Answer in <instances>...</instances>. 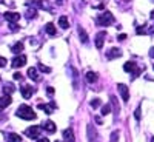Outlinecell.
Wrapping results in <instances>:
<instances>
[{"label":"cell","mask_w":154,"mask_h":142,"mask_svg":"<svg viewBox=\"0 0 154 142\" xmlns=\"http://www.w3.org/2000/svg\"><path fill=\"white\" fill-rule=\"evenodd\" d=\"M17 116H19V118H22V119H25V121H34V119L37 118L35 113H34V110H32L31 107H28V105H25V104L19 107Z\"/></svg>","instance_id":"6da1fadb"},{"label":"cell","mask_w":154,"mask_h":142,"mask_svg":"<svg viewBox=\"0 0 154 142\" xmlns=\"http://www.w3.org/2000/svg\"><path fill=\"white\" fill-rule=\"evenodd\" d=\"M96 22H97V25H100V27H108V25H111L114 22V17H112V14L109 11H103V12H100V14H97Z\"/></svg>","instance_id":"7a4b0ae2"},{"label":"cell","mask_w":154,"mask_h":142,"mask_svg":"<svg viewBox=\"0 0 154 142\" xmlns=\"http://www.w3.org/2000/svg\"><path fill=\"white\" fill-rule=\"evenodd\" d=\"M123 70H125L126 73H133V77L136 79V77H137V76H139L140 73H142V70H143V68L137 67L134 62H126L125 65H123Z\"/></svg>","instance_id":"3957f363"},{"label":"cell","mask_w":154,"mask_h":142,"mask_svg":"<svg viewBox=\"0 0 154 142\" xmlns=\"http://www.w3.org/2000/svg\"><path fill=\"white\" fill-rule=\"evenodd\" d=\"M40 131H42V127L34 125V127H29L28 130L25 131V134H26L28 137H31V139H37L38 136H40Z\"/></svg>","instance_id":"277c9868"},{"label":"cell","mask_w":154,"mask_h":142,"mask_svg":"<svg viewBox=\"0 0 154 142\" xmlns=\"http://www.w3.org/2000/svg\"><path fill=\"white\" fill-rule=\"evenodd\" d=\"M25 63H26V56L23 54H19L12 59V67L14 68H20V67H25Z\"/></svg>","instance_id":"5b68a950"},{"label":"cell","mask_w":154,"mask_h":142,"mask_svg":"<svg viewBox=\"0 0 154 142\" xmlns=\"http://www.w3.org/2000/svg\"><path fill=\"white\" fill-rule=\"evenodd\" d=\"M3 17H5L8 22H11V23H16V22H19L20 14H19V12H11V11H6Z\"/></svg>","instance_id":"8992f818"},{"label":"cell","mask_w":154,"mask_h":142,"mask_svg":"<svg viewBox=\"0 0 154 142\" xmlns=\"http://www.w3.org/2000/svg\"><path fill=\"white\" fill-rule=\"evenodd\" d=\"M117 90L120 91V94H122V99H123V102H128L130 100V93H128V87L126 85H123V84H119L117 85Z\"/></svg>","instance_id":"52a82bcc"},{"label":"cell","mask_w":154,"mask_h":142,"mask_svg":"<svg viewBox=\"0 0 154 142\" xmlns=\"http://www.w3.org/2000/svg\"><path fill=\"white\" fill-rule=\"evenodd\" d=\"M37 107L40 108V110H43L46 114H51V113H53V110L56 108V104H54V102H49V104H38Z\"/></svg>","instance_id":"ba28073f"},{"label":"cell","mask_w":154,"mask_h":142,"mask_svg":"<svg viewBox=\"0 0 154 142\" xmlns=\"http://www.w3.org/2000/svg\"><path fill=\"white\" fill-rule=\"evenodd\" d=\"M20 91H22V96H23L25 99H29V97L34 94V88H31L29 85H23Z\"/></svg>","instance_id":"9c48e42d"},{"label":"cell","mask_w":154,"mask_h":142,"mask_svg":"<svg viewBox=\"0 0 154 142\" xmlns=\"http://www.w3.org/2000/svg\"><path fill=\"white\" fill-rule=\"evenodd\" d=\"M105 37H106V33L105 31H102L96 36V46L100 49L102 46H103V42H105Z\"/></svg>","instance_id":"30bf717a"},{"label":"cell","mask_w":154,"mask_h":142,"mask_svg":"<svg viewBox=\"0 0 154 142\" xmlns=\"http://www.w3.org/2000/svg\"><path fill=\"white\" fill-rule=\"evenodd\" d=\"M11 102H12V99H11V96L8 94H5V96H2L0 97V110H3V108H6V107H9L11 105Z\"/></svg>","instance_id":"8fae6325"},{"label":"cell","mask_w":154,"mask_h":142,"mask_svg":"<svg viewBox=\"0 0 154 142\" xmlns=\"http://www.w3.org/2000/svg\"><path fill=\"white\" fill-rule=\"evenodd\" d=\"M63 137H65V140H66V142H75V139H74V134H72V130H71V128H68V130L63 131Z\"/></svg>","instance_id":"7c38bea8"},{"label":"cell","mask_w":154,"mask_h":142,"mask_svg":"<svg viewBox=\"0 0 154 142\" xmlns=\"http://www.w3.org/2000/svg\"><path fill=\"white\" fill-rule=\"evenodd\" d=\"M6 140H8V142H20L22 137H20V134H17V133H9V134H6Z\"/></svg>","instance_id":"4fadbf2b"},{"label":"cell","mask_w":154,"mask_h":142,"mask_svg":"<svg viewBox=\"0 0 154 142\" xmlns=\"http://www.w3.org/2000/svg\"><path fill=\"white\" fill-rule=\"evenodd\" d=\"M120 56H122V51L119 48H112V49H109V53H108L109 59H116V57H120Z\"/></svg>","instance_id":"5bb4252c"},{"label":"cell","mask_w":154,"mask_h":142,"mask_svg":"<svg viewBox=\"0 0 154 142\" xmlns=\"http://www.w3.org/2000/svg\"><path fill=\"white\" fill-rule=\"evenodd\" d=\"M43 128H45L48 133H54V131H56V124H54V122H51V121H48V122H45Z\"/></svg>","instance_id":"9a60e30c"},{"label":"cell","mask_w":154,"mask_h":142,"mask_svg":"<svg viewBox=\"0 0 154 142\" xmlns=\"http://www.w3.org/2000/svg\"><path fill=\"white\" fill-rule=\"evenodd\" d=\"M59 25H60V28H63V30H66V28L69 27V22H68V17H65V16H62V17L59 19Z\"/></svg>","instance_id":"2e32d148"},{"label":"cell","mask_w":154,"mask_h":142,"mask_svg":"<svg viewBox=\"0 0 154 142\" xmlns=\"http://www.w3.org/2000/svg\"><path fill=\"white\" fill-rule=\"evenodd\" d=\"M79 37H80L82 43H88V36H86V31L83 28H79Z\"/></svg>","instance_id":"e0dca14e"},{"label":"cell","mask_w":154,"mask_h":142,"mask_svg":"<svg viewBox=\"0 0 154 142\" xmlns=\"http://www.w3.org/2000/svg\"><path fill=\"white\" fill-rule=\"evenodd\" d=\"M45 30H46V33L49 36H56V27H54V23H46Z\"/></svg>","instance_id":"ac0fdd59"},{"label":"cell","mask_w":154,"mask_h":142,"mask_svg":"<svg viewBox=\"0 0 154 142\" xmlns=\"http://www.w3.org/2000/svg\"><path fill=\"white\" fill-rule=\"evenodd\" d=\"M86 80H88L89 84H93V82H96V80H97V74H96V73H93V71H89V73H86Z\"/></svg>","instance_id":"d6986e66"},{"label":"cell","mask_w":154,"mask_h":142,"mask_svg":"<svg viewBox=\"0 0 154 142\" xmlns=\"http://www.w3.org/2000/svg\"><path fill=\"white\" fill-rule=\"evenodd\" d=\"M28 76H29V79L37 80V71H35V68H34V67H31V68L28 70Z\"/></svg>","instance_id":"ffe728a7"},{"label":"cell","mask_w":154,"mask_h":142,"mask_svg":"<svg viewBox=\"0 0 154 142\" xmlns=\"http://www.w3.org/2000/svg\"><path fill=\"white\" fill-rule=\"evenodd\" d=\"M3 90H5V94L8 93V94H11L12 91H14V85H12V84H5V87H3Z\"/></svg>","instance_id":"44dd1931"},{"label":"cell","mask_w":154,"mask_h":142,"mask_svg":"<svg viewBox=\"0 0 154 142\" xmlns=\"http://www.w3.org/2000/svg\"><path fill=\"white\" fill-rule=\"evenodd\" d=\"M22 49H23V43H20V42H19V43H16L14 46L11 48V51H12V53H20Z\"/></svg>","instance_id":"7402d4cb"},{"label":"cell","mask_w":154,"mask_h":142,"mask_svg":"<svg viewBox=\"0 0 154 142\" xmlns=\"http://www.w3.org/2000/svg\"><path fill=\"white\" fill-rule=\"evenodd\" d=\"M88 136H89V140H91V142L96 139V131H94V130L91 131V125L88 127Z\"/></svg>","instance_id":"603a6c76"},{"label":"cell","mask_w":154,"mask_h":142,"mask_svg":"<svg viewBox=\"0 0 154 142\" xmlns=\"http://www.w3.org/2000/svg\"><path fill=\"white\" fill-rule=\"evenodd\" d=\"M109 111H111V107L109 105H103V107H102V114H103V116L109 114Z\"/></svg>","instance_id":"cb8c5ba5"},{"label":"cell","mask_w":154,"mask_h":142,"mask_svg":"<svg viewBox=\"0 0 154 142\" xmlns=\"http://www.w3.org/2000/svg\"><path fill=\"white\" fill-rule=\"evenodd\" d=\"M26 17L28 19H34L35 17V9H28L26 11Z\"/></svg>","instance_id":"d4e9b609"},{"label":"cell","mask_w":154,"mask_h":142,"mask_svg":"<svg viewBox=\"0 0 154 142\" xmlns=\"http://www.w3.org/2000/svg\"><path fill=\"white\" fill-rule=\"evenodd\" d=\"M117 139H119V131H112L111 140H109V142H117Z\"/></svg>","instance_id":"484cf974"},{"label":"cell","mask_w":154,"mask_h":142,"mask_svg":"<svg viewBox=\"0 0 154 142\" xmlns=\"http://www.w3.org/2000/svg\"><path fill=\"white\" fill-rule=\"evenodd\" d=\"M38 68H40V71H43V73H51V68L49 67H45V65H38Z\"/></svg>","instance_id":"4316f807"},{"label":"cell","mask_w":154,"mask_h":142,"mask_svg":"<svg viewBox=\"0 0 154 142\" xmlns=\"http://www.w3.org/2000/svg\"><path fill=\"white\" fill-rule=\"evenodd\" d=\"M100 105V99H94V100H91V107L93 108H97Z\"/></svg>","instance_id":"83f0119b"},{"label":"cell","mask_w":154,"mask_h":142,"mask_svg":"<svg viewBox=\"0 0 154 142\" xmlns=\"http://www.w3.org/2000/svg\"><path fill=\"white\" fill-rule=\"evenodd\" d=\"M140 110H142V107H137V110H136V113H134V118L139 121L140 119Z\"/></svg>","instance_id":"f1b7e54d"},{"label":"cell","mask_w":154,"mask_h":142,"mask_svg":"<svg viewBox=\"0 0 154 142\" xmlns=\"http://www.w3.org/2000/svg\"><path fill=\"white\" fill-rule=\"evenodd\" d=\"M6 63H8V60H6L5 57L0 56V67H6Z\"/></svg>","instance_id":"f546056e"},{"label":"cell","mask_w":154,"mask_h":142,"mask_svg":"<svg viewBox=\"0 0 154 142\" xmlns=\"http://www.w3.org/2000/svg\"><path fill=\"white\" fill-rule=\"evenodd\" d=\"M136 33H137V34H146V31H145V27H139Z\"/></svg>","instance_id":"4dcf8cb0"},{"label":"cell","mask_w":154,"mask_h":142,"mask_svg":"<svg viewBox=\"0 0 154 142\" xmlns=\"http://www.w3.org/2000/svg\"><path fill=\"white\" fill-rule=\"evenodd\" d=\"M14 79H16V80H22V79H23V76H22L20 73H16V74H14Z\"/></svg>","instance_id":"1f68e13d"},{"label":"cell","mask_w":154,"mask_h":142,"mask_svg":"<svg viewBox=\"0 0 154 142\" xmlns=\"http://www.w3.org/2000/svg\"><path fill=\"white\" fill-rule=\"evenodd\" d=\"M46 91H48V96H53V94H54V88H51V87H49Z\"/></svg>","instance_id":"d6a6232c"},{"label":"cell","mask_w":154,"mask_h":142,"mask_svg":"<svg viewBox=\"0 0 154 142\" xmlns=\"http://www.w3.org/2000/svg\"><path fill=\"white\" fill-rule=\"evenodd\" d=\"M38 140L37 142H49V139H46V137H37Z\"/></svg>","instance_id":"836d02e7"},{"label":"cell","mask_w":154,"mask_h":142,"mask_svg":"<svg viewBox=\"0 0 154 142\" xmlns=\"http://www.w3.org/2000/svg\"><path fill=\"white\" fill-rule=\"evenodd\" d=\"M149 56H151V57H152V59H154V46H152V48H151V49H149Z\"/></svg>","instance_id":"e575fe53"},{"label":"cell","mask_w":154,"mask_h":142,"mask_svg":"<svg viewBox=\"0 0 154 142\" xmlns=\"http://www.w3.org/2000/svg\"><path fill=\"white\" fill-rule=\"evenodd\" d=\"M119 39H120V40H125L126 36H125V34H120V36H119Z\"/></svg>","instance_id":"d590c367"},{"label":"cell","mask_w":154,"mask_h":142,"mask_svg":"<svg viewBox=\"0 0 154 142\" xmlns=\"http://www.w3.org/2000/svg\"><path fill=\"white\" fill-rule=\"evenodd\" d=\"M151 17H152V19H154V11H152V12H151Z\"/></svg>","instance_id":"8d00e7d4"},{"label":"cell","mask_w":154,"mask_h":142,"mask_svg":"<svg viewBox=\"0 0 154 142\" xmlns=\"http://www.w3.org/2000/svg\"><path fill=\"white\" fill-rule=\"evenodd\" d=\"M151 142H154V137H151Z\"/></svg>","instance_id":"74e56055"},{"label":"cell","mask_w":154,"mask_h":142,"mask_svg":"<svg viewBox=\"0 0 154 142\" xmlns=\"http://www.w3.org/2000/svg\"><path fill=\"white\" fill-rule=\"evenodd\" d=\"M56 142H60V140H56Z\"/></svg>","instance_id":"f35d334b"},{"label":"cell","mask_w":154,"mask_h":142,"mask_svg":"<svg viewBox=\"0 0 154 142\" xmlns=\"http://www.w3.org/2000/svg\"><path fill=\"white\" fill-rule=\"evenodd\" d=\"M152 68H154V67H152Z\"/></svg>","instance_id":"ab89813d"}]
</instances>
